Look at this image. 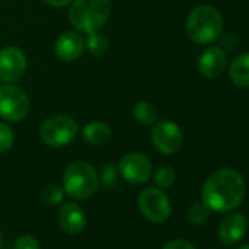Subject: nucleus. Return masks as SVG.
<instances>
[{
    "label": "nucleus",
    "instance_id": "nucleus-24",
    "mask_svg": "<svg viewBox=\"0 0 249 249\" xmlns=\"http://www.w3.org/2000/svg\"><path fill=\"white\" fill-rule=\"evenodd\" d=\"M15 249H40V243L34 236L24 234L15 242Z\"/></svg>",
    "mask_w": 249,
    "mask_h": 249
},
{
    "label": "nucleus",
    "instance_id": "nucleus-27",
    "mask_svg": "<svg viewBox=\"0 0 249 249\" xmlns=\"http://www.w3.org/2000/svg\"><path fill=\"white\" fill-rule=\"evenodd\" d=\"M3 246V234H2V230H0V249Z\"/></svg>",
    "mask_w": 249,
    "mask_h": 249
},
{
    "label": "nucleus",
    "instance_id": "nucleus-6",
    "mask_svg": "<svg viewBox=\"0 0 249 249\" xmlns=\"http://www.w3.org/2000/svg\"><path fill=\"white\" fill-rule=\"evenodd\" d=\"M30 110V100L25 91L17 85L0 87V117L8 122H21Z\"/></svg>",
    "mask_w": 249,
    "mask_h": 249
},
{
    "label": "nucleus",
    "instance_id": "nucleus-21",
    "mask_svg": "<svg viewBox=\"0 0 249 249\" xmlns=\"http://www.w3.org/2000/svg\"><path fill=\"white\" fill-rule=\"evenodd\" d=\"M175 178H176V173L172 167L169 166H163L160 167L156 173H154V182L156 185L160 188V189H166V188H170L175 182Z\"/></svg>",
    "mask_w": 249,
    "mask_h": 249
},
{
    "label": "nucleus",
    "instance_id": "nucleus-14",
    "mask_svg": "<svg viewBox=\"0 0 249 249\" xmlns=\"http://www.w3.org/2000/svg\"><path fill=\"white\" fill-rule=\"evenodd\" d=\"M56 56L63 62H73L79 59L84 52V40L78 33H63L54 44Z\"/></svg>",
    "mask_w": 249,
    "mask_h": 249
},
{
    "label": "nucleus",
    "instance_id": "nucleus-25",
    "mask_svg": "<svg viewBox=\"0 0 249 249\" xmlns=\"http://www.w3.org/2000/svg\"><path fill=\"white\" fill-rule=\"evenodd\" d=\"M163 249H196V248L185 239H175V240L167 242L163 246Z\"/></svg>",
    "mask_w": 249,
    "mask_h": 249
},
{
    "label": "nucleus",
    "instance_id": "nucleus-8",
    "mask_svg": "<svg viewBox=\"0 0 249 249\" xmlns=\"http://www.w3.org/2000/svg\"><path fill=\"white\" fill-rule=\"evenodd\" d=\"M151 141L159 153L164 156H172L180 150L183 142V135L180 128L175 122L161 120L156 124L151 132Z\"/></svg>",
    "mask_w": 249,
    "mask_h": 249
},
{
    "label": "nucleus",
    "instance_id": "nucleus-1",
    "mask_svg": "<svg viewBox=\"0 0 249 249\" xmlns=\"http://www.w3.org/2000/svg\"><path fill=\"white\" fill-rule=\"evenodd\" d=\"M246 194V185L242 175L233 169H220L214 172L202 186L204 205L215 213H229L237 208Z\"/></svg>",
    "mask_w": 249,
    "mask_h": 249
},
{
    "label": "nucleus",
    "instance_id": "nucleus-9",
    "mask_svg": "<svg viewBox=\"0 0 249 249\" xmlns=\"http://www.w3.org/2000/svg\"><path fill=\"white\" fill-rule=\"evenodd\" d=\"M119 173L132 185H144L153 176V166L148 157L141 153L126 154L119 163Z\"/></svg>",
    "mask_w": 249,
    "mask_h": 249
},
{
    "label": "nucleus",
    "instance_id": "nucleus-20",
    "mask_svg": "<svg viewBox=\"0 0 249 249\" xmlns=\"http://www.w3.org/2000/svg\"><path fill=\"white\" fill-rule=\"evenodd\" d=\"M119 180V169L114 163H107L101 172V185L106 189H114Z\"/></svg>",
    "mask_w": 249,
    "mask_h": 249
},
{
    "label": "nucleus",
    "instance_id": "nucleus-22",
    "mask_svg": "<svg viewBox=\"0 0 249 249\" xmlns=\"http://www.w3.org/2000/svg\"><path fill=\"white\" fill-rule=\"evenodd\" d=\"M208 208L204 205V202H195L191 205L189 211H188V218L192 224L195 226H201L208 220Z\"/></svg>",
    "mask_w": 249,
    "mask_h": 249
},
{
    "label": "nucleus",
    "instance_id": "nucleus-5",
    "mask_svg": "<svg viewBox=\"0 0 249 249\" xmlns=\"http://www.w3.org/2000/svg\"><path fill=\"white\" fill-rule=\"evenodd\" d=\"M76 134V122L66 114L49 117L40 126V138L49 147H65L75 140Z\"/></svg>",
    "mask_w": 249,
    "mask_h": 249
},
{
    "label": "nucleus",
    "instance_id": "nucleus-13",
    "mask_svg": "<svg viewBox=\"0 0 249 249\" xmlns=\"http://www.w3.org/2000/svg\"><path fill=\"white\" fill-rule=\"evenodd\" d=\"M57 223L68 234H78L85 229L87 217L84 210L73 202L63 204L57 211Z\"/></svg>",
    "mask_w": 249,
    "mask_h": 249
},
{
    "label": "nucleus",
    "instance_id": "nucleus-16",
    "mask_svg": "<svg viewBox=\"0 0 249 249\" xmlns=\"http://www.w3.org/2000/svg\"><path fill=\"white\" fill-rule=\"evenodd\" d=\"M84 140L91 145H104L111 138V131L106 123L101 122H91L82 131Z\"/></svg>",
    "mask_w": 249,
    "mask_h": 249
},
{
    "label": "nucleus",
    "instance_id": "nucleus-28",
    "mask_svg": "<svg viewBox=\"0 0 249 249\" xmlns=\"http://www.w3.org/2000/svg\"><path fill=\"white\" fill-rule=\"evenodd\" d=\"M237 249H249V245H243V246H240V248H237Z\"/></svg>",
    "mask_w": 249,
    "mask_h": 249
},
{
    "label": "nucleus",
    "instance_id": "nucleus-4",
    "mask_svg": "<svg viewBox=\"0 0 249 249\" xmlns=\"http://www.w3.org/2000/svg\"><path fill=\"white\" fill-rule=\"evenodd\" d=\"M97 170L85 161H75L65 170L63 191L76 201L91 198L98 189Z\"/></svg>",
    "mask_w": 249,
    "mask_h": 249
},
{
    "label": "nucleus",
    "instance_id": "nucleus-12",
    "mask_svg": "<svg viewBox=\"0 0 249 249\" xmlns=\"http://www.w3.org/2000/svg\"><path fill=\"white\" fill-rule=\"evenodd\" d=\"M227 66V56L221 47H207L198 57V71L205 78L220 76Z\"/></svg>",
    "mask_w": 249,
    "mask_h": 249
},
{
    "label": "nucleus",
    "instance_id": "nucleus-7",
    "mask_svg": "<svg viewBox=\"0 0 249 249\" xmlns=\"http://www.w3.org/2000/svg\"><path fill=\"white\" fill-rule=\"evenodd\" d=\"M141 214L153 223H163L172 214V204L160 188H147L138 196Z\"/></svg>",
    "mask_w": 249,
    "mask_h": 249
},
{
    "label": "nucleus",
    "instance_id": "nucleus-10",
    "mask_svg": "<svg viewBox=\"0 0 249 249\" xmlns=\"http://www.w3.org/2000/svg\"><path fill=\"white\" fill-rule=\"evenodd\" d=\"M27 71L25 53L17 47L11 46L0 50V81L11 84L19 81Z\"/></svg>",
    "mask_w": 249,
    "mask_h": 249
},
{
    "label": "nucleus",
    "instance_id": "nucleus-18",
    "mask_svg": "<svg viewBox=\"0 0 249 249\" xmlns=\"http://www.w3.org/2000/svg\"><path fill=\"white\" fill-rule=\"evenodd\" d=\"M63 196H65V191L59 185H54V183L44 186L41 191V201H43V204H46L49 207L59 205L63 201Z\"/></svg>",
    "mask_w": 249,
    "mask_h": 249
},
{
    "label": "nucleus",
    "instance_id": "nucleus-23",
    "mask_svg": "<svg viewBox=\"0 0 249 249\" xmlns=\"http://www.w3.org/2000/svg\"><path fill=\"white\" fill-rule=\"evenodd\" d=\"M14 132L8 124L0 122V154L6 153L14 145Z\"/></svg>",
    "mask_w": 249,
    "mask_h": 249
},
{
    "label": "nucleus",
    "instance_id": "nucleus-15",
    "mask_svg": "<svg viewBox=\"0 0 249 249\" xmlns=\"http://www.w3.org/2000/svg\"><path fill=\"white\" fill-rule=\"evenodd\" d=\"M231 82L242 88H249V53H242L233 59L229 69Z\"/></svg>",
    "mask_w": 249,
    "mask_h": 249
},
{
    "label": "nucleus",
    "instance_id": "nucleus-19",
    "mask_svg": "<svg viewBox=\"0 0 249 249\" xmlns=\"http://www.w3.org/2000/svg\"><path fill=\"white\" fill-rule=\"evenodd\" d=\"M87 47L89 50L91 54L94 56H103L107 49H108V41L103 34L98 33H91L88 34V40H87Z\"/></svg>",
    "mask_w": 249,
    "mask_h": 249
},
{
    "label": "nucleus",
    "instance_id": "nucleus-3",
    "mask_svg": "<svg viewBox=\"0 0 249 249\" xmlns=\"http://www.w3.org/2000/svg\"><path fill=\"white\" fill-rule=\"evenodd\" d=\"M110 0H75L69 9L71 24L81 33H97L108 19Z\"/></svg>",
    "mask_w": 249,
    "mask_h": 249
},
{
    "label": "nucleus",
    "instance_id": "nucleus-2",
    "mask_svg": "<svg viewBox=\"0 0 249 249\" xmlns=\"http://www.w3.org/2000/svg\"><path fill=\"white\" fill-rule=\"evenodd\" d=\"M185 28L191 41L205 46L220 38L223 33V18L214 6L201 5L191 11Z\"/></svg>",
    "mask_w": 249,
    "mask_h": 249
},
{
    "label": "nucleus",
    "instance_id": "nucleus-26",
    "mask_svg": "<svg viewBox=\"0 0 249 249\" xmlns=\"http://www.w3.org/2000/svg\"><path fill=\"white\" fill-rule=\"evenodd\" d=\"M43 2H46V3H49V5H52L54 8H62V6L69 5L72 0H43Z\"/></svg>",
    "mask_w": 249,
    "mask_h": 249
},
{
    "label": "nucleus",
    "instance_id": "nucleus-11",
    "mask_svg": "<svg viewBox=\"0 0 249 249\" xmlns=\"http://www.w3.org/2000/svg\"><path fill=\"white\" fill-rule=\"evenodd\" d=\"M248 230V220L242 213L227 214L218 224L217 237L224 245L237 243Z\"/></svg>",
    "mask_w": 249,
    "mask_h": 249
},
{
    "label": "nucleus",
    "instance_id": "nucleus-17",
    "mask_svg": "<svg viewBox=\"0 0 249 249\" xmlns=\"http://www.w3.org/2000/svg\"><path fill=\"white\" fill-rule=\"evenodd\" d=\"M134 117L138 123L141 124H153L157 120V110L151 103L147 101H140L138 104H135L134 107Z\"/></svg>",
    "mask_w": 249,
    "mask_h": 249
}]
</instances>
